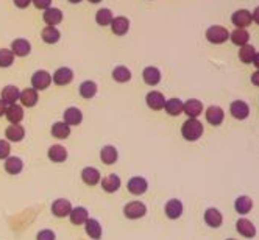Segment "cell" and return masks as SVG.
I'll return each instance as SVG.
<instances>
[{
    "mask_svg": "<svg viewBox=\"0 0 259 240\" xmlns=\"http://www.w3.org/2000/svg\"><path fill=\"white\" fill-rule=\"evenodd\" d=\"M231 22H233L237 29H247L248 25H252V13L248 10H237L233 16H231Z\"/></svg>",
    "mask_w": 259,
    "mask_h": 240,
    "instance_id": "2e32d148",
    "label": "cell"
},
{
    "mask_svg": "<svg viewBox=\"0 0 259 240\" xmlns=\"http://www.w3.org/2000/svg\"><path fill=\"white\" fill-rule=\"evenodd\" d=\"M113 19H114V16H113V13H111V10H108V8H101V10H98L97 14H96V22L100 27L111 25Z\"/></svg>",
    "mask_w": 259,
    "mask_h": 240,
    "instance_id": "f35d334b",
    "label": "cell"
},
{
    "mask_svg": "<svg viewBox=\"0 0 259 240\" xmlns=\"http://www.w3.org/2000/svg\"><path fill=\"white\" fill-rule=\"evenodd\" d=\"M183 106L184 103L180 100V98H169V100H165V105H164V109H165V113H167L169 116H173V117H177L180 114H183Z\"/></svg>",
    "mask_w": 259,
    "mask_h": 240,
    "instance_id": "1f68e13d",
    "label": "cell"
},
{
    "mask_svg": "<svg viewBox=\"0 0 259 240\" xmlns=\"http://www.w3.org/2000/svg\"><path fill=\"white\" fill-rule=\"evenodd\" d=\"M85 231H86V234L89 236V239H92V240H100L101 236H103L101 225L96 218H88V221L85 223Z\"/></svg>",
    "mask_w": 259,
    "mask_h": 240,
    "instance_id": "83f0119b",
    "label": "cell"
},
{
    "mask_svg": "<svg viewBox=\"0 0 259 240\" xmlns=\"http://www.w3.org/2000/svg\"><path fill=\"white\" fill-rule=\"evenodd\" d=\"M42 19H44V22L47 24V25H50V27H57V25L63 21V11L60 10V8H53V6H50V8H47V10L44 11Z\"/></svg>",
    "mask_w": 259,
    "mask_h": 240,
    "instance_id": "f1b7e54d",
    "label": "cell"
},
{
    "mask_svg": "<svg viewBox=\"0 0 259 240\" xmlns=\"http://www.w3.org/2000/svg\"><path fill=\"white\" fill-rule=\"evenodd\" d=\"M21 97V90L17 86L14 85H8L2 89V94H0V100L3 101V103L6 106H10V105H14L17 100H19Z\"/></svg>",
    "mask_w": 259,
    "mask_h": 240,
    "instance_id": "ba28073f",
    "label": "cell"
},
{
    "mask_svg": "<svg viewBox=\"0 0 259 240\" xmlns=\"http://www.w3.org/2000/svg\"><path fill=\"white\" fill-rule=\"evenodd\" d=\"M52 136L57 139H67L70 136V126L66 122H55L52 125Z\"/></svg>",
    "mask_w": 259,
    "mask_h": 240,
    "instance_id": "d590c367",
    "label": "cell"
},
{
    "mask_svg": "<svg viewBox=\"0 0 259 240\" xmlns=\"http://www.w3.org/2000/svg\"><path fill=\"white\" fill-rule=\"evenodd\" d=\"M142 78L145 81V85H149V86H155V85H158V83L161 81V72L158 67H155V66H149V67H145L142 70Z\"/></svg>",
    "mask_w": 259,
    "mask_h": 240,
    "instance_id": "f546056e",
    "label": "cell"
},
{
    "mask_svg": "<svg viewBox=\"0 0 259 240\" xmlns=\"http://www.w3.org/2000/svg\"><path fill=\"white\" fill-rule=\"evenodd\" d=\"M5 137H6L8 142H14V144L21 142V141H24V137H25V128L21 123L10 125L5 130Z\"/></svg>",
    "mask_w": 259,
    "mask_h": 240,
    "instance_id": "4fadbf2b",
    "label": "cell"
},
{
    "mask_svg": "<svg viewBox=\"0 0 259 240\" xmlns=\"http://www.w3.org/2000/svg\"><path fill=\"white\" fill-rule=\"evenodd\" d=\"M203 131H205V128L198 119H188L181 126V136L189 142L198 141L203 136Z\"/></svg>",
    "mask_w": 259,
    "mask_h": 240,
    "instance_id": "6da1fadb",
    "label": "cell"
},
{
    "mask_svg": "<svg viewBox=\"0 0 259 240\" xmlns=\"http://www.w3.org/2000/svg\"><path fill=\"white\" fill-rule=\"evenodd\" d=\"M113 78L117 83H127L131 80V70L125 66H117L113 70Z\"/></svg>",
    "mask_w": 259,
    "mask_h": 240,
    "instance_id": "74e56055",
    "label": "cell"
},
{
    "mask_svg": "<svg viewBox=\"0 0 259 240\" xmlns=\"http://www.w3.org/2000/svg\"><path fill=\"white\" fill-rule=\"evenodd\" d=\"M36 240H57V234L52 229H41L36 234Z\"/></svg>",
    "mask_w": 259,
    "mask_h": 240,
    "instance_id": "7bdbcfd3",
    "label": "cell"
},
{
    "mask_svg": "<svg viewBox=\"0 0 259 240\" xmlns=\"http://www.w3.org/2000/svg\"><path fill=\"white\" fill-rule=\"evenodd\" d=\"M5 111H6V105L3 103L2 100H0V117L5 116Z\"/></svg>",
    "mask_w": 259,
    "mask_h": 240,
    "instance_id": "c3c4849f",
    "label": "cell"
},
{
    "mask_svg": "<svg viewBox=\"0 0 259 240\" xmlns=\"http://www.w3.org/2000/svg\"><path fill=\"white\" fill-rule=\"evenodd\" d=\"M72 80H73V72L69 67L57 69V70H55V73H53V77H52V81L55 83V85H58V86H66V85H69Z\"/></svg>",
    "mask_w": 259,
    "mask_h": 240,
    "instance_id": "e0dca14e",
    "label": "cell"
},
{
    "mask_svg": "<svg viewBox=\"0 0 259 240\" xmlns=\"http://www.w3.org/2000/svg\"><path fill=\"white\" fill-rule=\"evenodd\" d=\"M229 113H231V116H233L234 119L244 120L250 114V106L245 103V101H242V100H236V101H233V103H231Z\"/></svg>",
    "mask_w": 259,
    "mask_h": 240,
    "instance_id": "7402d4cb",
    "label": "cell"
},
{
    "mask_svg": "<svg viewBox=\"0 0 259 240\" xmlns=\"http://www.w3.org/2000/svg\"><path fill=\"white\" fill-rule=\"evenodd\" d=\"M63 119H64L63 122H66L69 126H78L83 122V113H81L80 108L70 106V108H67L66 111H64Z\"/></svg>",
    "mask_w": 259,
    "mask_h": 240,
    "instance_id": "9c48e42d",
    "label": "cell"
},
{
    "mask_svg": "<svg viewBox=\"0 0 259 240\" xmlns=\"http://www.w3.org/2000/svg\"><path fill=\"white\" fill-rule=\"evenodd\" d=\"M3 169L8 175H19L24 170V161L19 158V156H10L6 158L3 162Z\"/></svg>",
    "mask_w": 259,
    "mask_h": 240,
    "instance_id": "ffe728a7",
    "label": "cell"
},
{
    "mask_svg": "<svg viewBox=\"0 0 259 240\" xmlns=\"http://www.w3.org/2000/svg\"><path fill=\"white\" fill-rule=\"evenodd\" d=\"M124 215L128 220H139L147 215V206L142 201H130L124 206Z\"/></svg>",
    "mask_w": 259,
    "mask_h": 240,
    "instance_id": "7a4b0ae2",
    "label": "cell"
},
{
    "mask_svg": "<svg viewBox=\"0 0 259 240\" xmlns=\"http://www.w3.org/2000/svg\"><path fill=\"white\" fill-rule=\"evenodd\" d=\"M32 2L38 10H47V8H50L52 0H32Z\"/></svg>",
    "mask_w": 259,
    "mask_h": 240,
    "instance_id": "ee69618b",
    "label": "cell"
},
{
    "mask_svg": "<svg viewBox=\"0 0 259 240\" xmlns=\"http://www.w3.org/2000/svg\"><path fill=\"white\" fill-rule=\"evenodd\" d=\"M11 156V145L6 139H0V161H5Z\"/></svg>",
    "mask_w": 259,
    "mask_h": 240,
    "instance_id": "b9f144b4",
    "label": "cell"
},
{
    "mask_svg": "<svg viewBox=\"0 0 259 240\" xmlns=\"http://www.w3.org/2000/svg\"><path fill=\"white\" fill-rule=\"evenodd\" d=\"M164 212H165V215H167V218L177 220L183 215V203L177 198H172V200H169L167 203H165Z\"/></svg>",
    "mask_w": 259,
    "mask_h": 240,
    "instance_id": "8fae6325",
    "label": "cell"
},
{
    "mask_svg": "<svg viewBox=\"0 0 259 240\" xmlns=\"http://www.w3.org/2000/svg\"><path fill=\"white\" fill-rule=\"evenodd\" d=\"M206 39L211 44H224L229 39V31L220 25L209 27V29L206 30Z\"/></svg>",
    "mask_w": 259,
    "mask_h": 240,
    "instance_id": "3957f363",
    "label": "cell"
},
{
    "mask_svg": "<svg viewBox=\"0 0 259 240\" xmlns=\"http://www.w3.org/2000/svg\"><path fill=\"white\" fill-rule=\"evenodd\" d=\"M127 189L131 195L141 197L149 190V181H147L144 177H133L130 178V181L127 182Z\"/></svg>",
    "mask_w": 259,
    "mask_h": 240,
    "instance_id": "277c9868",
    "label": "cell"
},
{
    "mask_svg": "<svg viewBox=\"0 0 259 240\" xmlns=\"http://www.w3.org/2000/svg\"><path fill=\"white\" fill-rule=\"evenodd\" d=\"M10 50L13 52L14 57L24 58V57H27V55H30V52H32V44H30L29 41H27V39H24V38H19V39H14V41L11 42Z\"/></svg>",
    "mask_w": 259,
    "mask_h": 240,
    "instance_id": "5bb4252c",
    "label": "cell"
},
{
    "mask_svg": "<svg viewBox=\"0 0 259 240\" xmlns=\"http://www.w3.org/2000/svg\"><path fill=\"white\" fill-rule=\"evenodd\" d=\"M13 2L17 8H27L32 3V0H13Z\"/></svg>",
    "mask_w": 259,
    "mask_h": 240,
    "instance_id": "f6af8a7d",
    "label": "cell"
},
{
    "mask_svg": "<svg viewBox=\"0 0 259 240\" xmlns=\"http://www.w3.org/2000/svg\"><path fill=\"white\" fill-rule=\"evenodd\" d=\"M205 223L209 228H220L224 223V215L220 214V210L216 208H209L205 212Z\"/></svg>",
    "mask_w": 259,
    "mask_h": 240,
    "instance_id": "4316f807",
    "label": "cell"
},
{
    "mask_svg": "<svg viewBox=\"0 0 259 240\" xmlns=\"http://www.w3.org/2000/svg\"><path fill=\"white\" fill-rule=\"evenodd\" d=\"M228 240H234V239H228Z\"/></svg>",
    "mask_w": 259,
    "mask_h": 240,
    "instance_id": "f5cc1de1",
    "label": "cell"
},
{
    "mask_svg": "<svg viewBox=\"0 0 259 240\" xmlns=\"http://www.w3.org/2000/svg\"><path fill=\"white\" fill-rule=\"evenodd\" d=\"M69 2H70V3H80L81 0H69Z\"/></svg>",
    "mask_w": 259,
    "mask_h": 240,
    "instance_id": "f907efd6",
    "label": "cell"
},
{
    "mask_svg": "<svg viewBox=\"0 0 259 240\" xmlns=\"http://www.w3.org/2000/svg\"><path fill=\"white\" fill-rule=\"evenodd\" d=\"M47 158L55 164H61V162H64L67 159V149L66 147L60 145V144H55V145L49 147Z\"/></svg>",
    "mask_w": 259,
    "mask_h": 240,
    "instance_id": "30bf717a",
    "label": "cell"
},
{
    "mask_svg": "<svg viewBox=\"0 0 259 240\" xmlns=\"http://www.w3.org/2000/svg\"><path fill=\"white\" fill-rule=\"evenodd\" d=\"M205 116H206L208 123H211L212 126H219L222 122H224V119H225L224 109H222L220 106H214V105H211V106L206 109Z\"/></svg>",
    "mask_w": 259,
    "mask_h": 240,
    "instance_id": "d6986e66",
    "label": "cell"
},
{
    "mask_svg": "<svg viewBox=\"0 0 259 240\" xmlns=\"http://www.w3.org/2000/svg\"><path fill=\"white\" fill-rule=\"evenodd\" d=\"M52 75L47 70H36L32 77V86L34 90H44L50 86Z\"/></svg>",
    "mask_w": 259,
    "mask_h": 240,
    "instance_id": "5b68a950",
    "label": "cell"
},
{
    "mask_svg": "<svg viewBox=\"0 0 259 240\" xmlns=\"http://www.w3.org/2000/svg\"><path fill=\"white\" fill-rule=\"evenodd\" d=\"M229 39L234 45H239V47H244V45L248 44V39H250V34L247 30L244 29H236L233 33H229Z\"/></svg>",
    "mask_w": 259,
    "mask_h": 240,
    "instance_id": "8d00e7d4",
    "label": "cell"
},
{
    "mask_svg": "<svg viewBox=\"0 0 259 240\" xmlns=\"http://www.w3.org/2000/svg\"><path fill=\"white\" fill-rule=\"evenodd\" d=\"M236 229H237V233H239L240 236H244V237H247V239H253V237L256 236V228H255V225H253L250 220H247V218H239V220L236 221Z\"/></svg>",
    "mask_w": 259,
    "mask_h": 240,
    "instance_id": "d4e9b609",
    "label": "cell"
},
{
    "mask_svg": "<svg viewBox=\"0 0 259 240\" xmlns=\"http://www.w3.org/2000/svg\"><path fill=\"white\" fill-rule=\"evenodd\" d=\"M97 83L96 81H91V80H86V81H83L81 85H80V95L83 98H86V100H91V98H94L96 94H97Z\"/></svg>",
    "mask_w": 259,
    "mask_h": 240,
    "instance_id": "836d02e7",
    "label": "cell"
},
{
    "mask_svg": "<svg viewBox=\"0 0 259 240\" xmlns=\"http://www.w3.org/2000/svg\"><path fill=\"white\" fill-rule=\"evenodd\" d=\"M41 38L45 44H57L61 38V33L57 27H50L47 25L45 29H42L41 31Z\"/></svg>",
    "mask_w": 259,
    "mask_h": 240,
    "instance_id": "d6a6232c",
    "label": "cell"
},
{
    "mask_svg": "<svg viewBox=\"0 0 259 240\" xmlns=\"http://www.w3.org/2000/svg\"><path fill=\"white\" fill-rule=\"evenodd\" d=\"M14 62V55L10 49H0V67H10Z\"/></svg>",
    "mask_w": 259,
    "mask_h": 240,
    "instance_id": "60d3db41",
    "label": "cell"
},
{
    "mask_svg": "<svg viewBox=\"0 0 259 240\" xmlns=\"http://www.w3.org/2000/svg\"><path fill=\"white\" fill-rule=\"evenodd\" d=\"M91 3H98V2H101V0H89Z\"/></svg>",
    "mask_w": 259,
    "mask_h": 240,
    "instance_id": "816d5d0a",
    "label": "cell"
},
{
    "mask_svg": "<svg viewBox=\"0 0 259 240\" xmlns=\"http://www.w3.org/2000/svg\"><path fill=\"white\" fill-rule=\"evenodd\" d=\"M100 159L105 165H113L119 159V151L114 145H105L103 149L100 150Z\"/></svg>",
    "mask_w": 259,
    "mask_h": 240,
    "instance_id": "cb8c5ba5",
    "label": "cell"
},
{
    "mask_svg": "<svg viewBox=\"0 0 259 240\" xmlns=\"http://www.w3.org/2000/svg\"><path fill=\"white\" fill-rule=\"evenodd\" d=\"M252 83L255 86H258L259 88V70H256L253 75H252Z\"/></svg>",
    "mask_w": 259,
    "mask_h": 240,
    "instance_id": "7dc6e473",
    "label": "cell"
},
{
    "mask_svg": "<svg viewBox=\"0 0 259 240\" xmlns=\"http://www.w3.org/2000/svg\"><path fill=\"white\" fill-rule=\"evenodd\" d=\"M38 100H39L38 90H34L33 88H27V89L21 90L19 101L22 103V106H25V108H33L36 103H38Z\"/></svg>",
    "mask_w": 259,
    "mask_h": 240,
    "instance_id": "484cf974",
    "label": "cell"
},
{
    "mask_svg": "<svg viewBox=\"0 0 259 240\" xmlns=\"http://www.w3.org/2000/svg\"><path fill=\"white\" fill-rule=\"evenodd\" d=\"M81 181L85 182L86 186H97L101 181V175L96 167H85L81 170Z\"/></svg>",
    "mask_w": 259,
    "mask_h": 240,
    "instance_id": "9a60e30c",
    "label": "cell"
},
{
    "mask_svg": "<svg viewBox=\"0 0 259 240\" xmlns=\"http://www.w3.org/2000/svg\"><path fill=\"white\" fill-rule=\"evenodd\" d=\"M145 103L150 109L160 111V109H164L165 97H164L162 92H160V90H150L149 94L145 95Z\"/></svg>",
    "mask_w": 259,
    "mask_h": 240,
    "instance_id": "52a82bcc",
    "label": "cell"
},
{
    "mask_svg": "<svg viewBox=\"0 0 259 240\" xmlns=\"http://www.w3.org/2000/svg\"><path fill=\"white\" fill-rule=\"evenodd\" d=\"M5 117H6V120H8V122H10L11 125L21 123L22 119H24V108H22L21 105H17V103L6 106Z\"/></svg>",
    "mask_w": 259,
    "mask_h": 240,
    "instance_id": "603a6c76",
    "label": "cell"
},
{
    "mask_svg": "<svg viewBox=\"0 0 259 240\" xmlns=\"http://www.w3.org/2000/svg\"><path fill=\"white\" fill-rule=\"evenodd\" d=\"M252 208H253V201H252V198H248L247 195H240L234 201V209H236L237 214L245 215V214H248L250 210H252Z\"/></svg>",
    "mask_w": 259,
    "mask_h": 240,
    "instance_id": "e575fe53",
    "label": "cell"
},
{
    "mask_svg": "<svg viewBox=\"0 0 259 240\" xmlns=\"http://www.w3.org/2000/svg\"><path fill=\"white\" fill-rule=\"evenodd\" d=\"M69 218H70V223L75 225V226H81L85 225L88 218H89V212L85 206H77V208H72L70 214H69Z\"/></svg>",
    "mask_w": 259,
    "mask_h": 240,
    "instance_id": "ac0fdd59",
    "label": "cell"
},
{
    "mask_svg": "<svg viewBox=\"0 0 259 240\" xmlns=\"http://www.w3.org/2000/svg\"><path fill=\"white\" fill-rule=\"evenodd\" d=\"M72 203L66 198H58V200H55L52 203V214L55 217H58V218H64V217H69L70 214V210H72Z\"/></svg>",
    "mask_w": 259,
    "mask_h": 240,
    "instance_id": "8992f818",
    "label": "cell"
},
{
    "mask_svg": "<svg viewBox=\"0 0 259 240\" xmlns=\"http://www.w3.org/2000/svg\"><path fill=\"white\" fill-rule=\"evenodd\" d=\"M100 184H101V189H103L106 193H114L120 189V186H122V180H120V177H117V175L111 173L101 180Z\"/></svg>",
    "mask_w": 259,
    "mask_h": 240,
    "instance_id": "44dd1931",
    "label": "cell"
},
{
    "mask_svg": "<svg viewBox=\"0 0 259 240\" xmlns=\"http://www.w3.org/2000/svg\"><path fill=\"white\" fill-rule=\"evenodd\" d=\"M111 30H113L114 34L122 36L130 30V21L125 16H117L113 19V22H111Z\"/></svg>",
    "mask_w": 259,
    "mask_h": 240,
    "instance_id": "4dcf8cb0",
    "label": "cell"
},
{
    "mask_svg": "<svg viewBox=\"0 0 259 240\" xmlns=\"http://www.w3.org/2000/svg\"><path fill=\"white\" fill-rule=\"evenodd\" d=\"M183 113L188 116V119H197L203 113V103L197 98H189L183 106Z\"/></svg>",
    "mask_w": 259,
    "mask_h": 240,
    "instance_id": "7c38bea8",
    "label": "cell"
},
{
    "mask_svg": "<svg viewBox=\"0 0 259 240\" xmlns=\"http://www.w3.org/2000/svg\"><path fill=\"white\" fill-rule=\"evenodd\" d=\"M252 19H253V22H255V24H258V25H259V6H256V8H255V11H253V14H252Z\"/></svg>",
    "mask_w": 259,
    "mask_h": 240,
    "instance_id": "bcb514c9",
    "label": "cell"
},
{
    "mask_svg": "<svg viewBox=\"0 0 259 240\" xmlns=\"http://www.w3.org/2000/svg\"><path fill=\"white\" fill-rule=\"evenodd\" d=\"M253 64L258 67V70H259V52L255 55V58H253Z\"/></svg>",
    "mask_w": 259,
    "mask_h": 240,
    "instance_id": "681fc988",
    "label": "cell"
},
{
    "mask_svg": "<svg viewBox=\"0 0 259 240\" xmlns=\"http://www.w3.org/2000/svg\"><path fill=\"white\" fill-rule=\"evenodd\" d=\"M255 55H256V50L253 45H244V47H240L239 50V60L242 61L244 64H250V62H253V58H255Z\"/></svg>",
    "mask_w": 259,
    "mask_h": 240,
    "instance_id": "ab89813d",
    "label": "cell"
}]
</instances>
